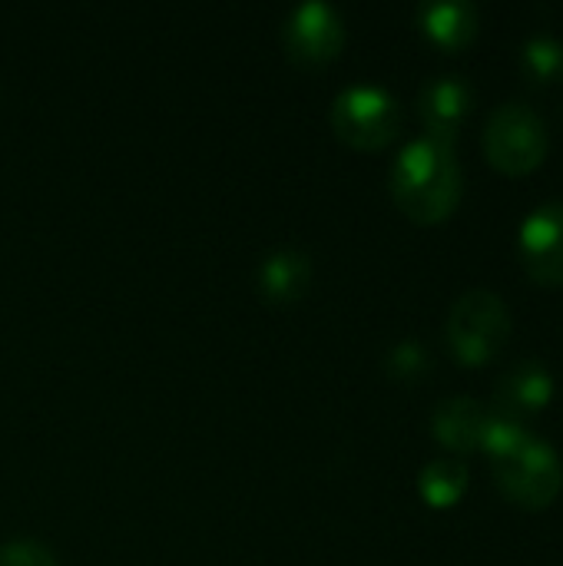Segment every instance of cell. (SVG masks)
Masks as SVG:
<instances>
[{"instance_id":"obj_8","label":"cell","mask_w":563,"mask_h":566,"mask_svg":"<svg viewBox=\"0 0 563 566\" xmlns=\"http://www.w3.org/2000/svg\"><path fill=\"white\" fill-rule=\"evenodd\" d=\"M471 106H475V90L468 86L465 76L445 73V76L428 80L418 96V116L428 129L425 136L455 146L458 133L465 129L471 116Z\"/></svg>"},{"instance_id":"obj_4","label":"cell","mask_w":563,"mask_h":566,"mask_svg":"<svg viewBox=\"0 0 563 566\" xmlns=\"http://www.w3.org/2000/svg\"><path fill=\"white\" fill-rule=\"evenodd\" d=\"M551 149L548 123L524 103H504L484 126V156L504 176L534 172Z\"/></svg>"},{"instance_id":"obj_15","label":"cell","mask_w":563,"mask_h":566,"mask_svg":"<svg viewBox=\"0 0 563 566\" xmlns=\"http://www.w3.org/2000/svg\"><path fill=\"white\" fill-rule=\"evenodd\" d=\"M0 566H60V560L40 541H10L0 547Z\"/></svg>"},{"instance_id":"obj_16","label":"cell","mask_w":563,"mask_h":566,"mask_svg":"<svg viewBox=\"0 0 563 566\" xmlns=\"http://www.w3.org/2000/svg\"><path fill=\"white\" fill-rule=\"evenodd\" d=\"M428 368V355L421 342H398L388 355V371L395 378H418Z\"/></svg>"},{"instance_id":"obj_3","label":"cell","mask_w":563,"mask_h":566,"mask_svg":"<svg viewBox=\"0 0 563 566\" xmlns=\"http://www.w3.org/2000/svg\"><path fill=\"white\" fill-rule=\"evenodd\" d=\"M511 338V312L488 289L465 292L448 315V345L461 365H488Z\"/></svg>"},{"instance_id":"obj_2","label":"cell","mask_w":563,"mask_h":566,"mask_svg":"<svg viewBox=\"0 0 563 566\" xmlns=\"http://www.w3.org/2000/svg\"><path fill=\"white\" fill-rule=\"evenodd\" d=\"M491 468L501 494L524 511H544L561 497V458L548 441H541L531 431H524L514 444L498 451L491 458Z\"/></svg>"},{"instance_id":"obj_12","label":"cell","mask_w":563,"mask_h":566,"mask_svg":"<svg viewBox=\"0 0 563 566\" xmlns=\"http://www.w3.org/2000/svg\"><path fill=\"white\" fill-rule=\"evenodd\" d=\"M418 23L425 36L441 50H465L478 36V7L468 0L425 3L418 10Z\"/></svg>"},{"instance_id":"obj_14","label":"cell","mask_w":563,"mask_h":566,"mask_svg":"<svg viewBox=\"0 0 563 566\" xmlns=\"http://www.w3.org/2000/svg\"><path fill=\"white\" fill-rule=\"evenodd\" d=\"M521 63L528 70L531 80L538 83H554L563 76V43L554 36H534L524 53H521Z\"/></svg>"},{"instance_id":"obj_11","label":"cell","mask_w":563,"mask_h":566,"mask_svg":"<svg viewBox=\"0 0 563 566\" xmlns=\"http://www.w3.org/2000/svg\"><path fill=\"white\" fill-rule=\"evenodd\" d=\"M312 285V259L302 249H275L259 265V292L272 305L302 298Z\"/></svg>"},{"instance_id":"obj_13","label":"cell","mask_w":563,"mask_h":566,"mask_svg":"<svg viewBox=\"0 0 563 566\" xmlns=\"http://www.w3.org/2000/svg\"><path fill=\"white\" fill-rule=\"evenodd\" d=\"M418 491L425 497V504L445 511L455 507L461 501V494L468 491V468L458 458H438L431 461L421 478H418Z\"/></svg>"},{"instance_id":"obj_6","label":"cell","mask_w":563,"mask_h":566,"mask_svg":"<svg viewBox=\"0 0 563 566\" xmlns=\"http://www.w3.org/2000/svg\"><path fill=\"white\" fill-rule=\"evenodd\" d=\"M345 46V20L332 3L305 0L285 20V50L292 63L315 70L332 63Z\"/></svg>"},{"instance_id":"obj_9","label":"cell","mask_w":563,"mask_h":566,"mask_svg":"<svg viewBox=\"0 0 563 566\" xmlns=\"http://www.w3.org/2000/svg\"><path fill=\"white\" fill-rule=\"evenodd\" d=\"M551 398H554V378L541 361H521L508 368V375L498 381V415H508L514 421L548 408Z\"/></svg>"},{"instance_id":"obj_1","label":"cell","mask_w":563,"mask_h":566,"mask_svg":"<svg viewBox=\"0 0 563 566\" xmlns=\"http://www.w3.org/2000/svg\"><path fill=\"white\" fill-rule=\"evenodd\" d=\"M465 192L461 163L451 143L421 136L408 143L392 166V196L395 206L418 226L445 222Z\"/></svg>"},{"instance_id":"obj_5","label":"cell","mask_w":563,"mask_h":566,"mask_svg":"<svg viewBox=\"0 0 563 566\" xmlns=\"http://www.w3.org/2000/svg\"><path fill=\"white\" fill-rule=\"evenodd\" d=\"M332 129L352 149H385L402 133V106L382 86H348L332 103Z\"/></svg>"},{"instance_id":"obj_10","label":"cell","mask_w":563,"mask_h":566,"mask_svg":"<svg viewBox=\"0 0 563 566\" xmlns=\"http://www.w3.org/2000/svg\"><path fill=\"white\" fill-rule=\"evenodd\" d=\"M484 424H488V411L475 398H468V395L445 398L435 408V418H431L435 438L448 451H455V454L478 451L481 448V438H484Z\"/></svg>"},{"instance_id":"obj_7","label":"cell","mask_w":563,"mask_h":566,"mask_svg":"<svg viewBox=\"0 0 563 566\" xmlns=\"http://www.w3.org/2000/svg\"><path fill=\"white\" fill-rule=\"evenodd\" d=\"M524 272L544 285L561 289L563 285V202H544L538 206L524 222L518 235Z\"/></svg>"}]
</instances>
